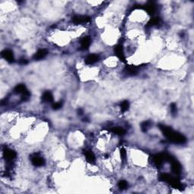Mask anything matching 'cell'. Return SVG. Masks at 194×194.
<instances>
[{"label":"cell","mask_w":194,"mask_h":194,"mask_svg":"<svg viewBox=\"0 0 194 194\" xmlns=\"http://www.w3.org/2000/svg\"><path fill=\"white\" fill-rule=\"evenodd\" d=\"M149 126H150V122H148V121H145L143 123L141 124V129L143 131L146 132L149 128Z\"/></svg>","instance_id":"44dd1931"},{"label":"cell","mask_w":194,"mask_h":194,"mask_svg":"<svg viewBox=\"0 0 194 194\" xmlns=\"http://www.w3.org/2000/svg\"><path fill=\"white\" fill-rule=\"evenodd\" d=\"M111 131L113 132L114 133H115V134H117V135H119V136H123L125 134V130L124 129L123 127H112Z\"/></svg>","instance_id":"5bb4252c"},{"label":"cell","mask_w":194,"mask_h":194,"mask_svg":"<svg viewBox=\"0 0 194 194\" xmlns=\"http://www.w3.org/2000/svg\"><path fill=\"white\" fill-rule=\"evenodd\" d=\"M91 18L86 15H75L72 18L73 22L75 24H85L90 21Z\"/></svg>","instance_id":"5b68a950"},{"label":"cell","mask_w":194,"mask_h":194,"mask_svg":"<svg viewBox=\"0 0 194 194\" xmlns=\"http://www.w3.org/2000/svg\"><path fill=\"white\" fill-rule=\"evenodd\" d=\"M126 71H127V74L129 75H135L137 73V69L135 68H133V67H128L126 69Z\"/></svg>","instance_id":"ac0fdd59"},{"label":"cell","mask_w":194,"mask_h":194,"mask_svg":"<svg viewBox=\"0 0 194 194\" xmlns=\"http://www.w3.org/2000/svg\"><path fill=\"white\" fill-rule=\"evenodd\" d=\"M171 112L172 115H176L177 113V105L174 103H172L171 105Z\"/></svg>","instance_id":"7402d4cb"},{"label":"cell","mask_w":194,"mask_h":194,"mask_svg":"<svg viewBox=\"0 0 194 194\" xmlns=\"http://www.w3.org/2000/svg\"><path fill=\"white\" fill-rule=\"evenodd\" d=\"M91 44V39L89 36H84L81 40V48L83 49H87Z\"/></svg>","instance_id":"9c48e42d"},{"label":"cell","mask_w":194,"mask_h":194,"mask_svg":"<svg viewBox=\"0 0 194 194\" xmlns=\"http://www.w3.org/2000/svg\"><path fill=\"white\" fill-rule=\"evenodd\" d=\"M42 101L46 102H53V96L49 91H46L43 93L42 96Z\"/></svg>","instance_id":"4fadbf2b"},{"label":"cell","mask_w":194,"mask_h":194,"mask_svg":"<svg viewBox=\"0 0 194 194\" xmlns=\"http://www.w3.org/2000/svg\"><path fill=\"white\" fill-rule=\"evenodd\" d=\"M47 54H48L47 49H46V48H40L34 54L33 59L34 60H41V59H44L45 57L47 55Z\"/></svg>","instance_id":"52a82bcc"},{"label":"cell","mask_w":194,"mask_h":194,"mask_svg":"<svg viewBox=\"0 0 194 194\" xmlns=\"http://www.w3.org/2000/svg\"><path fill=\"white\" fill-rule=\"evenodd\" d=\"M117 186L121 190H125L128 186V184H127V182L126 180H121V181L118 182Z\"/></svg>","instance_id":"d6986e66"},{"label":"cell","mask_w":194,"mask_h":194,"mask_svg":"<svg viewBox=\"0 0 194 194\" xmlns=\"http://www.w3.org/2000/svg\"><path fill=\"white\" fill-rule=\"evenodd\" d=\"M126 156H127V152H126V150L124 149V148H121V157L122 158H126Z\"/></svg>","instance_id":"603a6c76"},{"label":"cell","mask_w":194,"mask_h":194,"mask_svg":"<svg viewBox=\"0 0 194 194\" xmlns=\"http://www.w3.org/2000/svg\"><path fill=\"white\" fill-rule=\"evenodd\" d=\"M31 162L36 167H41L45 165V159L39 154H34L31 158Z\"/></svg>","instance_id":"277c9868"},{"label":"cell","mask_w":194,"mask_h":194,"mask_svg":"<svg viewBox=\"0 0 194 194\" xmlns=\"http://www.w3.org/2000/svg\"><path fill=\"white\" fill-rule=\"evenodd\" d=\"M63 103L62 102H53V105H52V107H53V109L55 110H58V109H61V106H62Z\"/></svg>","instance_id":"ffe728a7"},{"label":"cell","mask_w":194,"mask_h":194,"mask_svg":"<svg viewBox=\"0 0 194 194\" xmlns=\"http://www.w3.org/2000/svg\"><path fill=\"white\" fill-rule=\"evenodd\" d=\"M84 154L87 162H89V163H93V162H95L96 156L93 152L90 151V150H87V151H85Z\"/></svg>","instance_id":"30bf717a"},{"label":"cell","mask_w":194,"mask_h":194,"mask_svg":"<svg viewBox=\"0 0 194 194\" xmlns=\"http://www.w3.org/2000/svg\"><path fill=\"white\" fill-rule=\"evenodd\" d=\"M2 55V57L5 60H6L8 62H13L14 61V54L12 53V51L9 50V49H5L1 53Z\"/></svg>","instance_id":"8992f818"},{"label":"cell","mask_w":194,"mask_h":194,"mask_svg":"<svg viewBox=\"0 0 194 194\" xmlns=\"http://www.w3.org/2000/svg\"><path fill=\"white\" fill-rule=\"evenodd\" d=\"M153 161L154 163L156 164V165L157 167H160L162 165V162L165 160V157H164V155H156V156H153Z\"/></svg>","instance_id":"7c38bea8"},{"label":"cell","mask_w":194,"mask_h":194,"mask_svg":"<svg viewBox=\"0 0 194 194\" xmlns=\"http://www.w3.org/2000/svg\"><path fill=\"white\" fill-rule=\"evenodd\" d=\"M160 19L158 18H153L150 19V20L148 22V26H155V25H157V24H159Z\"/></svg>","instance_id":"2e32d148"},{"label":"cell","mask_w":194,"mask_h":194,"mask_svg":"<svg viewBox=\"0 0 194 194\" xmlns=\"http://www.w3.org/2000/svg\"><path fill=\"white\" fill-rule=\"evenodd\" d=\"M27 62H28V61H27L26 60V59H20V61H19V63H20V64H21V65H27Z\"/></svg>","instance_id":"cb8c5ba5"},{"label":"cell","mask_w":194,"mask_h":194,"mask_svg":"<svg viewBox=\"0 0 194 194\" xmlns=\"http://www.w3.org/2000/svg\"><path fill=\"white\" fill-rule=\"evenodd\" d=\"M14 93L21 95V99L23 101H27L30 98V93L24 84H18L14 88Z\"/></svg>","instance_id":"7a4b0ae2"},{"label":"cell","mask_w":194,"mask_h":194,"mask_svg":"<svg viewBox=\"0 0 194 194\" xmlns=\"http://www.w3.org/2000/svg\"><path fill=\"white\" fill-rule=\"evenodd\" d=\"M99 59V57L96 54H90L87 57V59L85 60L87 65H93L96 61H98Z\"/></svg>","instance_id":"ba28073f"},{"label":"cell","mask_w":194,"mask_h":194,"mask_svg":"<svg viewBox=\"0 0 194 194\" xmlns=\"http://www.w3.org/2000/svg\"><path fill=\"white\" fill-rule=\"evenodd\" d=\"M160 129L162 130L164 135L174 143L181 144L186 142V138L184 137V136L181 135L180 133H176L170 127H165V126H160Z\"/></svg>","instance_id":"6da1fadb"},{"label":"cell","mask_w":194,"mask_h":194,"mask_svg":"<svg viewBox=\"0 0 194 194\" xmlns=\"http://www.w3.org/2000/svg\"><path fill=\"white\" fill-rule=\"evenodd\" d=\"M129 109V102L127 101H124L121 103V110L122 112L127 111V109Z\"/></svg>","instance_id":"e0dca14e"},{"label":"cell","mask_w":194,"mask_h":194,"mask_svg":"<svg viewBox=\"0 0 194 194\" xmlns=\"http://www.w3.org/2000/svg\"><path fill=\"white\" fill-rule=\"evenodd\" d=\"M115 53L118 58L121 60H124V54L123 47L121 45H117L115 48Z\"/></svg>","instance_id":"8fae6325"},{"label":"cell","mask_w":194,"mask_h":194,"mask_svg":"<svg viewBox=\"0 0 194 194\" xmlns=\"http://www.w3.org/2000/svg\"><path fill=\"white\" fill-rule=\"evenodd\" d=\"M16 156L17 155L15 152L13 151L12 150H10V149H8V148H5L3 151V156H4L7 162H12L16 158Z\"/></svg>","instance_id":"3957f363"},{"label":"cell","mask_w":194,"mask_h":194,"mask_svg":"<svg viewBox=\"0 0 194 194\" xmlns=\"http://www.w3.org/2000/svg\"><path fill=\"white\" fill-rule=\"evenodd\" d=\"M146 10L149 14H153L155 11H156V8H155V5L152 2H150V3H149L146 6Z\"/></svg>","instance_id":"9a60e30c"}]
</instances>
